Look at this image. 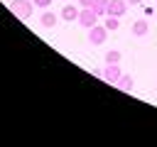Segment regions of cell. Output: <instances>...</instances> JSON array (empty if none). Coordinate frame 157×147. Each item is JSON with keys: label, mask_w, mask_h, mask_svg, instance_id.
Returning <instances> with one entry per match:
<instances>
[{"label": "cell", "mask_w": 157, "mask_h": 147, "mask_svg": "<svg viewBox=\"0 0 157 147\" xmlns=\"http://www.w3.org/2000/svg\"><path fill=\"white\" fill-rule=\"evenodd\" d=\"M10 10H12V15H17L20 20H29V17H32V10H34V2H32V0H12V2H10Z\"/></svg>", "instance_id": "1"}, {"label": "cell", "mask_w": 157, "mask_h": 147, "mask_svg": "<svg viewBox=\"0 0 157 147\" xmlns=\"http://www.w3.org/2000/svg\"><path fill=\"white\" fill-rule=\"evenodd\" d=\"M81 27H86V29H91L93 24H98V15H96V10L93 7H81V12H78V20H76Z\"/></svg>", "instance_id": "2"}, {"label": "cell", "mask_w": 157, "mask_h": 147, "mask_svg": "<svg viewBox=\"0 0 157 147\" xmlns=\"http://www.w3.org/2000/svg\"><path fill=\"white\" fill-rule=\"evenodd\" d=\"M105 37H108L105 24H93V27L88 29V42H91L93 47H101V44L105 42Z\"/></svg>", "instance_id": "3"}, {"label": "cell", "mask_w": 157, "mask_h": 147, "mask_svg": "<svg viewBox=\"0 0 157 147\" xmlns=\"http://www.w3.org/2000/svg\"><path fill=\"white\" fill-rule=\"evenodd\" d=\"M120 66L118 64H105V69L101 71V76H103V81H108V83H115L118 78H120Z\"/></svg>", "instance_id": "4"}, {"label": "cell", "mask_w": 157, "mask_h": 147, "mask_svg": "<svg viewBox=\"0 0 157 147\" xmlns=\"http://www.w3.org/2000/svg\"><path fill=\"white\" fill-rule=\"evenodd\" d=\"M128 10V0H108V12L105 15H113V17H123Z\"/></svg>", "instance_id": "5"}, {"label": "cell", "mask_w": 157, "mask_h": 147, "mask_svg": "<svg viewBox=\"0 0 157 147\" xmlns=\"http://www.w3.org/2000/svg\"><path fill=\"white\" fill-rule=\"evenodd\" d=\"M78 12H81V10H78L76 5H64L59 17H61V20H66V22H76V20H78Z\"/></svg>", "instance_id": "6"}, {"label": "cell", "mask_w": 157, "mask_h": 147, "mask_svg": "<svg viewBox=\"0 0 157 147\" xmlns=\"http://www.w3.org/2000/svg\"><path fill=\"white\" fill-rule=\"evenodd\" d=\"M115 86H118L120 91L130 93V91H132V86H135V81H132V76H130V74H120V78L115 81Z\"/></svg>", "instance_id": "7"}, {"label": "cell", "mask_w": 157, "mask_h": 147, "mask_svg": "<svg viewBox=\"0 0 157 147\" xmlns=\"http://www.w3.org/2000/svg\"><path fill=\"white\" fill-rule=\"evenodd\" d=\"M147 32H150V22H147V20H137V22L132 24V34H135V37H145Z\"/></svg>", "instance_id": "8"}, {"label": "cell", "mask_w": 157, "mask_h": 147, "mask_svg": "<svg viewBox=\"0 0 157 147\" xmlns=\"http://www.w3.org/2000/svg\"><path fill=\"white\" fill-rule=\"evenodd\" d=\"M56 22H59V17H56L54 12H44V15L39 17V24H42V27H47V29H49V27H54Z\"/></svg>", "instance_id": "9"}, {"label": "cell", "mask_w": 157, "mask_h": 147, "mask_svg": "<svg viewBox=\"0 0 157 147\" xmlns=\"http://www.w3.org/2000/svg\"><path fill=\"white\" fill-rule=\"evenodd\" d=\"M103 24H105V29H108V32H115V29L120 27V20H118V17H113V15H105V22H103Z\"/></svg>", "instance_id": "10"}, {"label": "cell", "mask_w": 157, "mask_h": 147, "mask_svg": "<svg viewBox=\"0 0 157 147\" xmlns=\"http://www.w3.org/2000/svg\"><path fill=\"white\" fill-rule=\"evenodd\" d=\"M120 59H123V54H120L118 49L105 51V64H120Z\"/></svg>", "instance_id": "11"}, {"label": "cell", "mask_w": 157, "mask_h": 147, "mask_svg": "<svg viewBox=\"0 0 157 147\" xmlns=\"http://www.w3.org/2000/svg\"><path fill=\"white\" fill-rule=\"evenodd\" d=\"M93 10H96V15L101 17V15H105L108 12V0H93V5H91Z\"/></svg>", "instance_id": "12"}, {"label": "cell", "mask_w": 157, "mask_h": 147, "mask_svg": "<svg viewBox=\"0 0 157 147\" xmlns=\"http://www.w3.org/2000/svg\"><path fill=\"white\" fill-rule=\"evenodd\" d=\"M32 2H34L37 7H49V5H52V0H32Z\"/></svg>", "instance_id": "13"}, {"label": "cell", "mask_w": 157, "mask_h": 147, "mask_svg": "<svg viewBox=\"0 0 157 147\" xmlns=\"http://www.w3.org/2000/svg\"><path fill=\"white\" fill-rule=\"evenodd\" d=\"M78 5H81V7H91V5H93V0H78Z\"/></svg>", "instance_id": "14"}, {"label": "cell", "mask_w": 157, "mask_h": 147, "mask_svg": "<svg viewBox=\"0 0 157 147\" xmlns=\"http://www.w3.org/2000/svg\"><path fill=\"white\" fill-rule=\"evenodd\" d=\"M128 2H130V5H140L142 0H128Z\"/></svg>", "instance_id": "15"}]
</instances>
